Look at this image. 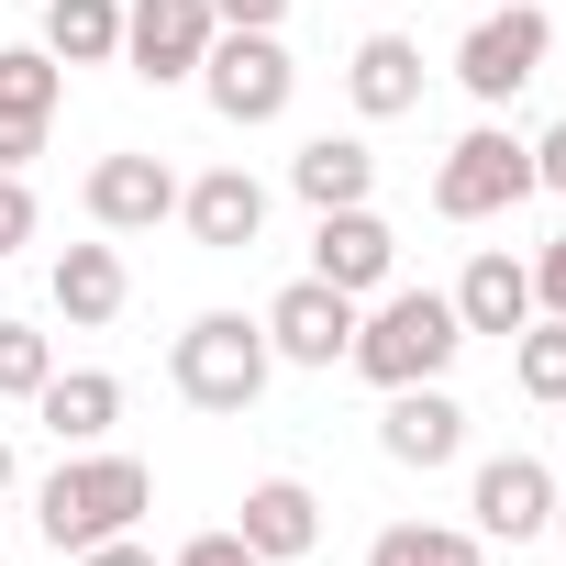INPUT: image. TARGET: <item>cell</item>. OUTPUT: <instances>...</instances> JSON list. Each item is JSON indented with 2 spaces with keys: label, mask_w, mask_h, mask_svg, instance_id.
<instances>
[{
  "label": "cell",
  "mask_w": 566,
  "mask_h": 566,
  "mask_svg": "<svg viewBox=\"0 0 566 566\" xmlns=\"http://www.w3.org/2000/svg\"><path fill=\"white\" fill-rule=\"evenodd\" d=\"M233 533L255 544V566H290V555H312V544H323V500H312L301 478H255Z\"/></svg>",
  "instance_id": "obj_15"
},
{
  "label": "cell",
  "mask_w": 566,
  "mask_h": 566,
  "mask_svg": "<svg viewBox=\"0 0 566 566\" xmlns=\"http://www.w3.org/2000/svg\"><path fill=\"white\" fill-rule=\"evenodd\" d=\"M123 301H134V277H123V255H112V244H67V255H56V312H67L78 334L123 323Z\"/></svg>",
  "instance_id": "obj_18"
},
{
  "label": "cell",
  "mask_w": 566,
  "mask_h": 566,
  "mask_svg": "<svg viewBox=\"0 0 566 566\" xmlns=\"http://www.w3.org/2000/svg\"><path fill=\"white\" fill-rule=\"evenodd\" d=\"M67 101V67L45 45H0V123H56Z\"/></svg>",
  "instance_id": "obj_21"
},
{
  "label": "cell",
  "mask_w": 566,
  "mask_h": 566,
  "mask_svg": "<svg viewBox=\"0 0 566 566\" xmlns=\"http://www.w3.org/2000/svg\"><path fill=\"white\" fill-rule=\"evenodd\" d=\"M277 12L290 0H211V23H233V34H277Z\"/></svg>",
  "instance_id": "obj_28"
},
{
  "label": "cell",
  "mask_w": 566,
  "mask_h": 566,
  "mask_svg": "<svg viewBox=\"0 0 566 566\" xmlns=\"http://www.w3.org/2000/svg\"><path fill=\"white\" fill-rule=\"evenodd\" d=\"M178 222H189V244H200V255H244V244L266 233V189H255L244 167H211V178H189V189H178Z\"/></svg>",
  "instance_id": "obj_12"
},
{
  "label": "cell",
  "mask_w": 566,
  "mask_h": 566,
  "mask_svg": "<svg viewBox=\"0 0 566 566\" xmlns=\"http://www.w3.org/2000/svg\"><path fill=\"white\" fill-rule=\"evenodd\" d=\"M389 266H400V233H389L367 200H345V211H323V222H312V277H334L345 301L389 290Z\"/></svg>",
  "instance_id": "obj_10"
},
{
  "label": "cell",
  "mask_w": 566,
  "mask_h": 566,
  "mask_svg": "<svg viewBox=\"0 0 566 566\" xmlns=\"http://www.w3.org/2000/svg\"><path fill=\"white\" fill-rule=\"evenodd\" d=\"M533 189H555V200H566V123H555V134H533Z\"/></svg>",
  "instance_id": "obj_29"
},
{
  "label": "cell",
  "mask_w": 566,
  "mask_h": 566,
  "mask_svg": "<svg viewBox=\"0 0 566 566\" xmlns=\"http://www.w3.org/2000/svg\"><path fill=\"white\" fill-rule=\"evenodd\" d=\"M544 56H555V23L533 12V0H511V12H478L467 23V45H455V78H467V101H511V90H533L544 78Z\"/></svg>",
  "instance_id": "obj_6"
},
{
  "label": "cell",
  "mask_w": 566,
  "mask_h": 566,
  "mask_svg": "<svg viewBox=\"0 0 566 566\" xmlns=\"http://www.w3.org/2000/svg\"><path fill=\"white\" fill-rule=\"evenodd\" d=\"M511 378H522V400L566 411V323H522V345H511Z\"/></svg>",
  "instance_id": "obj_23"
},
{
  "label": "cell",
  "mask_w": 566,
  "mask_h": 566,
  "mask_svg": "<svg viewBox=\"0 0 566 566\" xmlns=\"http://www.w3.org/2000/svg\"><path fill=\"white\" fill-rule=\"evenodd\" d=\"M467 511H478V533L522 544V533H544V522H555V478H544L533 455H489V467H478V489H467Z\"/></svg>",
  "instance_id": "obj_14"
},
{
  "label": "cell",
  "mask_w": 566,
  "mask_h": 566,
  "mask_svg": "<svg viewBox=\"0 0 566 566\" xmlns=\"http://www.w3.org/2000/svg\"><path fill=\"white\" fill-rule=\"evenodd\" d=\"M12 244H34V189L0 167V255H12Z\"/></svg>",
  "instance_id": "obj_25"
},
{
  "label": "cell",
  "mask_w": 566,
  "mask_h": 566,
  "mask_svg": "<svg viewBox=\"0 0 566 566\" xmlns=\"http://www.w3.org/2000/svg\"><path fill=\"white\" fill-rule=\"evenodd\" d=\"M455 345H467V323H455V301H444V290H378V312H356L345 367H356V378H378V389H422V378H444V367H455Z\"/></svg>",
  "instance_id": "obj_2"
},
{
  "label": "cell",
  "mask_w": 566,
  "mask_h": 566,
  "mask_svg": "<svg viewBox=\"0 0 566 566\" xmlns=\"http://www.w3.org/2000/svg\"><path fill=\"white\" fill-rule=\"evenodd\" d=\"M78 566H156V555H145L134 533H112V544H78Z\"/></svg>",
  "instance_id": "obj_31"
},
{
  "label": "cell",
  "mask_w": 566,
  "mask_h": 566,
  "mask_svg": "<svg viewBox=\"0 0 566 566\" xmlns=\"http://www.w3.org/2000/svg\"><path fill=\"white\" fill-rule=\"evenodd\" d=\"M522 200H533V145H522V134L478 123V134L444 145V167H433V211H444V222H500V211H522Z\"/></svg>",
  "instance_id": "obj_4"
},
{
  "label": "cell",
  "mask_w": 566,
  "mask_h": 566,
  "mask_svg": "<svg viewBox=\"0 0 566 566\" xmlns=\"http://www.w3.org/2000/svg\"><path fill=\"white\" fill-rule=\"evenodd\" d=\"M533 312H555V323H566V233L533 255Z\"/></svg>",
  "instance_id": "obj_26"
},
{
  "label": "cell",
  "mask_w": 566,
  "mask_h": 566,
  "mask_svg": "<svg viewBox=\"0 0 566 566\" xmlns=\"http://www.w3.org/2000/svg\"><path fill=\"white\" fill-rule=\"evenodd\" d=\"M45 56L56 67H112L123 56V0H45Z\"/></svg>",
  "instance_id": "obj_20"
},
{
  "label": "cell",
  "mask_w": 566,
  "mask_h": 566,
  "mask_svg": "<svg viewBox=\"0 0 566 566\" xmlns=\"http://www.w3.org/2000/svg\"><path fill=\"white\" fill-rule=\"evenodd\" d=\"M266 323H244V312H200L178 345H167V378H178V400L189 411H255L266 400Z\"/></svg>",
  "instance_id": "obj_3"
},
{
  "label": "cell",
  "mask_w": 566,
  "mask_h": 566,
  "mask_svg": "<svg viewBox=\"0 0 566 566\" xmlns=\"http://www.w3.org/2000/svg\"><path fill=\"white\" fill-rule=\"evenodd\" d=\"M211 34H222V23H211V0H123V67L156 78V90L200 78Z\"/></svg>",
  "instance_id": "obj_7"
},
{
  "label": "cell",
  "mask_w": 566,
  "mask_h": 566,
  "mask_svg": "<svg viewBox=\"0 0 566 566\" xmlns=\"http://www.w3.org/2000/svg\"><path fill=\"white\" fill-rule=\"evenodd\" d=\"M34 422L78 455V444H101V433L123 422V378H112V367H67V378H45V389H34Z\"/></svg>",
  "instance_id": "obj_17"
},
{
  "label": "cell",
  "mask_w": 566,
  "mask_h": 566,
  "mask_svg": "<svg viewBox=\"0 0 566 566\" xmlns=\"http://www.w3.org/2000/svg\"><path fill=\"white\" fill-rule=\"evenodd\" d=\"M45 378H56V345L34 323H0V400H34Z\"/></svg>",
  "instance_id": "obj_24"
},
{
  "label": "cell",
  "mask_w": 566,
  "mask_h": 566,
  "mask_svg": "<svg viewBox=\"0 0 566 566\" xmlns=\"http://www.w3.org/2000/svg\"><path fill=\"white\" fill-rule=\"evenodd\" d=\"M0 566H12V555H0Z\"/></svg>",
  "instance_id": "obj_34"
},
{
  "label": "cell",
  "mask_w": 566,
  "mask_h": 566,
  "mask_svg": "<svg viewBox=\"0 0 566 566\" xmlns=\"http://www.w3.org/2000/svg\"><path fill=\"white\" fill-rule=\"evenodd\" d=\"M444 301H455V323H467V334H500V345H511V334L533 323V266H522L511 244H478V255H467V277H455Z\"/></svg>",
  "instance_id": "obj_13"
},
{
  "label": "cell",
  "mask_w": 566,
  "mask_h": 566,
  "mask_svg": "<svg viewBox=\"0 0 566 566\" xmlns=\"http://www.w3.org/2000/svg\"><path fill=\"white\" fill-rule=\"evenodd\" d=\"M167 566H255V544H244V533H200V544H178Z\"/></svg>",
  "instance_id": "obj_27"
},
{
  "label": "cell",
  "mask_w": 566,
  "mask_h": 566,
  "mask_svg": "<svg viewBox=\"0 0 566 566\" xmlns=\"http://www.w3.org/2000/svg\"><path fill=\"white\" fill-rule=\"evenodd\" d=\"M367 566H478V533H455V522H389L367 544Z\"/></svg>",
  "instance_id": "obj_22"
},
{
  "label": "cell",
  "mask_w": 566,
  "mask_h": 566,
  "mask_svg": "<svg viewBox=\"0 0 566 566\" xmlns=\"http://www.w3.org/2000/svg\"><path fill=\"white\" fill-rule=\"evenodd\" d=\"M345 101H356L367 123L422 112V45H411V34H367V45H356V67H345Z\"/></svg>",
  "instance_id": "obj_16"
},
{
  "label": "cell",
  "mask_w": 566,
  "mask_h": 566,
  "mask_svg": "<svg viewBox=\"0 0 566 566\" xmlns=\"http://www.w3.org/2000/svg\"><path fill=\"white\" fill-rule=\"evenodd\" d=\"M78 200H90V222H101V233H156V222L178 211V167H167V156H145V145H123V156H101V167H90V189H78Z\"/></svg>",
  "instance_id": "obj_9"
},
{
  "label": "cell",
  "mask_w": 566,
  "mask_h": 566,
  "mask_svg": "<svg viewBox=\"0 0 566 566\" xmlns=\"http://www.w3.org/2000/svg\"><path fill=\"white\" fill-rule=\"evenodd\" d=\"M544 533H566V500H555V522H544Z\"/></svg>",
  "instance_id": "obj_33"
},
{
  "label": "cell",
  "mask_w": 566,
  "mask_h": 566,
  "mask_svg": "<svg viewBox=\"0 0 566 566\" xmlns=\"http://www.w3.org/2000/svg\"><path fill=\"white\" fill-rule=\"evenodd\" d=\"M34 156H45V123H0V167H12V178H23Z\"/></svg>",
  "instance_id": "obj_30"
},
{
  "label": "cell",
  "mask_w": 566,
  "mask_h": 566,
  "mask_svg": "<svg viewBox=\"0 0 566 566\" xmlns=\"http://www.w3.org/2000/svg\"><path fill=\"white\" fill-rule=\"evenodd\" d=\"M345 345H356V301L334 277H290L266 301V356L277 367H345Z\"/></svg>",
  "instance_id": "obj_8"
},
{
  "label": "cell",
  "mask_w": 566,
  "mask_h": 566,
  "mask_svg": "<svg viewBox=\"0 0 566 566\" xmlns=\"http://www.w3.org/2000/svg\"><path fill=\"white\" fill-rule=\"evenodd\" d=\"M378 455H389V467H455V455H467V411L444 400V378L389 389V411H378Z\"/></svg>",
  "instance_id": "obj_11"
},
{
  "label": "cell",
  "mask_w": 566,
  "mask_h": 566,
  "mask_svg": "<svg viewBox=\"0 0 566 566\" xmlns=\"http://www.w3.org/2000/svg\"><path fill=\"white\" fill-rule=\"evenodd\" d=\"M0 489H12V444H0Z\"/></svg>",
  "instance_id": "obj_32"
},
{
  "label": "cell",
  "mask_w": 566,
  "mask_h": 566,
  "mask_svg": "<svg viewBox=\"0 0 566 566\" xmlns=\"http://www.w3.org/2000/svg\"><path fill=\"white\" fill-rule=\"evenodd\" d=\"M290 90H301V67H290V45L277 34H211V56H200V101L233 123V134H255V123H277L290 112Z\"/></svg>",
  "instance_id": "obj_5"
},
{
  "label": "cell",
  "mask_w": 566,
  "mask_h": 566,
  "mask_svg": "<svg viewBox=\"0 0 566 566\" xmlns=\"http://www.w3.org/2000/svg\"><path fill=\"white\" fill-rule=\"evenodd\" d=\"M290 189H301L312 211H345V200H367V189H378V156H367L356 134H312V145L290 156Z\"/></svg>",
  "instance_id": "obj_19"
},
{
  "label": "cell",
  "mask_w": 566,
  "mask_h": 566,
  "mask_svg": "<svg viewBox=\"0 0 566 566\" xmlns=\"http://www.w3.org/2000/svg\"><path fill=\"white\" fill-rule=\"evenodd\" d=\"M156 511V478H145V455H101V444H78L45 489H34V533L56 544V555H78V544H112V533H134Z\"/></svg>",
  "instance_id": "obj_1"
}]
</instances>
